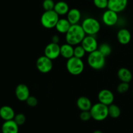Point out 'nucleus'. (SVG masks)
Here are the masks:
<instances>
[{
    "instance_id": "nucleus-1",
    "label": "nucleus",
    "mask_w": 133,
    "mask_h": 133,
    "mask_svg": "<svg viewBox=\"0 0 133 133\" xmlns=\"http://www.w3.org/2000/svg\"><path fill=\"white\" fill-rule=\"evenodd\" d=\"M86 35L81 25L79 23L71 25L68 32L65 34V40L66 43L75 46L81 44Z\"/></svg>"
},
{
    "instance_id": "nucleus-22",
    "label": "nucleus",
    "mask_w": 133,
    "mask_h": 133,
    "mask_svg": "<svg viewBox=\"0 0 133 133\" xmlns=\"http://www.w3.org/2000/svg\"><path fill=\"white\" fill-rule=\"evenodd\" d=\"M70 7L68 4L64 1H59L55 5L53 10L58 14V16H64L68 14L70 10Z\"/></svg>"
},
{
    "instance_id": "nucleus-16",
    "label": "nucleus",
    "mask_w": 133,
    "mask_h": 133,
    "mask_svg": "<svg viewBox=\"0 0 133 133\" xmlns=\"http://www.w3.org/2000/svg\"><path fill=\"white\" fill-rule=\"evenodd\" d=\"M15 115L14 109L10 106L5 105L0 108V117L5 121L13 120Z\"/></svg>"
},
{
    "instance_id": "nucleus-26",
    "label": "nucleus",
    "mask_w": 133,
    "mask_h": 133,
    "mask_svg": "<svg viewBox=\"0 0 133 133\" xmlns=\"http://www.w3.org/2000/svg\"><path fill=\"white\" fill-rule=\"evenodd\" d=\"M129 83L121 82V83H119L117 86V91L120 94L126 93L129 89Z\"/></svg>"
},
{
    "instance_id": "nucleus-3",
    "label": "nucleus",
    "mask_w": 133,
    "mask_h": 133,
    "mask_svg": "<svg viewBox=\"0 0 133 133\" xmlns=\"http://www.w3.org/2000/svg\"><path fill=\"white\" fill-rule=\"evenodd\" d=\"M81 25L87 35L95 36L101 29L100 22L98 20L93 17H87L84 18Z\"/></svg>"
},
{
    "instance_id": "nucleus-32",
    "label": "nucleus",
    "mask_w": 133,
    "mask_h": 133,
    "mask_svg": "<svg viewBox=\"0 0 133 133\" xmlns=\"http://www.w3.org/2000/svg\"><path fill=\"white\" fill-rule=\"evenodd\" d=\"M60 41V37L58 35H54L51 37V43H57L58 44Z\"/></svg>"
},
{
    "instance_id": "nucleus-28",
    "label": "nucleus",
    "mask_w": 133,
    "mask_h": 133,
    "mask_svg": "<svg viewBox=\"0 0 133 133\" xmlns=\"http://www.w3.org/2000/svg\"><path fill=\"white\" fill-rule=\"evenodd\" d=\"M55 3L53 0H44L42 3L43 9L45 11L52 10L54 9Z\"/></svg>"
},
{
    "instance_id": "nucleus-14",
    "label": "nucleus",
    "mask_w": 133,
    "mask_h": 133,
    "mask_svg": "<svg viewBox=\"0 0 133 133\" xmlns=\"http://www.w3.org/2000/svg\"><path fill=\"white\" fill-rule=\"evenodd\" d=\"M131 33L129 30L126 28H122L117 33V39L122 45L128 44L131 40Z\"/></svg>"
},
{
    "instance_id": "nucleus-34",
    "label": "nucleus",
    "mask_w": 133,
    "mask_h": 133,
    "mask_svg": "<svg viewBox=\"0 0 133 133\" xmlns=\"http://www.w3.org/2000/svg\"><path fill=\"white\" fill-rule=\"evenodd\" d=\"M132 95H133V91H132Z\"/></svg>"
},
{
    "instance_id": "nucleus-21",
    "label": "nucleus",
    "mask_w": 133,
    "mask_h": 133,
    "mask_svg": "<svg viewBox=\"0 0 133 133\" xmlns=\"http://www.w3.org/2000/svg\"><path fill=\"white\" fill-rule=\"evenodd\" d=\"M74 46L64 43L61 46V56L66 59H69L71 57H74Z\"/></svg>"
},
{
    "instance_id": "nucleus-25",
    "label": "nucleus",
    "mask_w": 133,
    "mask_h": 133,
    "mask_svg": "<svg viewBox=\"0 0 133 133\" xmlns=\"http://www.w3.org/2000/svg\"><path fill=\"white\" fill-rule=\"evenodd\" d=\"M87 53L86 51L81 45L79 44L74 47V56L79 59H83Z\"/></svg>"
},
{
    "instance_id": "nucleus-29",
    "label": "nucleus",
    "mask_w": 133,
    "mask_h": 133,
    "mask_svg": "<svg viewBox=\"0 0 133 133\" xmlns=\"http://www.w3.org/2000/svg\"><path fill=\"white\" fill-rule=\"evenodd\" d=\"M14 121L18 124L19 126L23 125L26 121V116L24 113H19L15 115L14 118Z\"/></svg>"
},
{
    "instance_id": "nucleus-24",
    "label": "nucleus",
    "mask_w": 133,
    "mask_h": 133,
    "mask_svg": "<svg viewBox=\"0 0 133 133\" xmlns=\"http://www.w3.org/2000/svg\"><path fill=\"white\" fill-rule=\"evenodd\" d=\"M98 50L105 57L110 56V53H112V48L110 44H109L108 43H102L101 44H100L98 47Z\"/></svg>"
},
{
    "instance_id": "nucleus-9",
    "label": "nucleus",
    "mask_w": 133,
    "mask_h": 133,
    "mask_svg": "<svg viewBox=\"0 0 133 133\" xmlns=\"http://www.w3.org/2000/svg\"><path fill=\"white\" fill-rule=\"evenodd\" d=\"M101 19L105 26L112 27L118 23L119 20V16L118 13L110 9H107L103 13Z\"/></svg>"
},
{
    "instance_id": "nucleus-18",
    "label": "nucleus",
    "mask_w": 133,
    "mask_h": 133,
    "mask_svg": "<svg viewBox=\"0 0 133 133\" xmlns=\"http://www.w3.org/2000/svg\"><path fill=\"white\" fill-rule=\"evenodd\" d=\"M76 104L81 111H90L93 105L90 99L86 96H81L78 98Z\"/></svg>"
},
{
    "instance_id": "nucleus-23",
    "label": "nucleus",
    "mask_w": 133,
    "mask_h": 133,
    "mask_svg": "<svg viewBox=\"0 0 133 133\" xmlns=\"http://www.w3.org/2000/svg\"><path fill=\"white\" fill-rule=\"evenodd\" d=\"M109 116L113 119H117L122 113L120 108L115 104H112L109 106Z\"/></svg>"
},
{
    "instance_id": "nucleus-10",
    "label": "nucleus",
    "mask_w": 133,
    "mask_h": 133,
    "mask_svg": "<svg viewBox=\"0 0 133 133\" xmlns=\"http://www.w3.org/2000/svg\"><path fill=\"white\" fill-rule=\"evenodd\" d=\"M44 56L51 60L57 59L61 56V46L57 43H49L44 48Z\"/></svg>"
},
{
    "instance_id": "nucleus-5",
    "label": "nucleus",
    "mask_w": 133,
    "mask_h": 133,
    "mask_svg": "<svg viewBox=\"0 0 133 133\" xmlns=\"http://www.w3.org/2000/svg\"><path fill=\"white\" fill-rule=\"evenodd\" d=\"M66 69L71 75H80L84 71V63L82 59L77 58L74 56L69 59H67Z\"/></svg>"
},
{
    "instance_id": "nucleus-20",
    "label": "nucleus",
    "mask_w": 133,
    "mask_h": 133,
    "mask_svg": "<svg viewBox=\"0 0 133 133\" xmlns=\"http://www.w3.org/2000/svg\"><path fill=\"white\" fill-rule=\"evenodd\" d=\"M71 26V23L68 20L67 18H62L58 20L55 26V29L57 32L59 33L66 34L70 28Z\"/></svg>"
},
{
    "instance_id": "nucleus-4",
    "label": "nucleus",
    "mask_w": 133,
    "mask_h": 133,
    "mask_svg": "<svg viewBox=\"0 0 133 133\" xmlns=\"http://www.w3.org/2000/svg\"><path fill=\"white\" fill-rule=\"evenodd\" d=\"M92 119L97 121H102L109 117V107L100 102L95 103L90 110Z\"/></svg>"
},
{
    "instance_id": "nucleus-19",
    "label": "nucleus",
    "mask_w": 133,
    "mask_h": 133,
    "mask_svg": "<svg viewBox=\"0 0 133 133\" xmlns=\"http://www.w3.org/2000/svg\"><path fill=\"white\" fill-rule=\"evenodd\" d=\"M117 76L122 82L129 83L132 80V74L131 70L125 67H122L117 72Z\"/></svg>"
},
{
    "instance_id": "nucleus-30",
    "label": "nucleus",
    "mask_w": 133,
    "mask_h": 133,
    "mask_svg": "<svg viewBox=\"0 0 133 133\" xmlns=\"http://www.w3.org/2000/svg\"><path fill=\"white\" fill-rule=\"evenodd\" d=\"M25 102L27 105L30 107H35L36 106H37L38 103L37 98L32 95H30L29 97L27 99Z\"/></svg>"
},
{
    "instance_id": "nucleus-2",
    "label": "nucleus",
    "mask_w": 133,
    "mask_h": 133,
    "mask_svg": "<svg viewBox=\"0 0 133 133\" xmlns=\"http://www.w3.org/2000/svg\"><path fill=\"white\" fill-rule=\"evenodd\" d=\"M87 62L91 69L99 70L105 67L106 63V57L98 50H97L92 53H88Z\"/></svg>"
},
{
    "instance_id": "nucleus-27",
    "label": "nucleus",
    "mask_w": 133,
    "mask_h": 133,
    "mask_svg": "<svg viewBox=\"0 0 133 133\" xmlns=\"http://www.w3.org/2000/svg\"><path fill=\"white\" fill-rule=\"evenodd\" d=\"M94 5L99 9H105L108 8L109 0H93Z\"/></svg>"
},
{
    "instance_id": "nucleus-7",
    "label": "nucleus",
    "mask_w": 133,
    "mask_h": 133,
    "mask_svg": "<svg viewBox=\"0 0 133 133\" xmlns=\"http://www.w3.org/2000/svg\"><path fill=\"white\" fill-rule=\"evenodd\" d=\"M36 66L38 70L43 74H47L53 69V60L50 59L45 56H41L36 61Z\"/></svg>"
},
{
    "instance_id": "nucleus-12",
    "label": "nucleus",
    "mask_w": 133,
    "mask_h": 133,
    "mask_svg": "<svg viewBox=\"0 0 133 133\" xmlns=\"http://www.w3.org/2000/svg\"><path fill=\"white\" fill-rule=\"evenodd\" d=\"M15 95L19 101H26L30 96L29 88L24 83H19L15 89Z\"/></svg>"
},
{
    "instance_id": "nucleus-13",
    "label": "nucleus",
    "mask_w": 133,
    "mask_h": 133,
    "mask_svg": "<svg viewBox=\"0 0 133 133\" xmlns=\"http://www.w3.org/2000/svg\"><path fill=\"white\" fill-rule=\"evenodd\" d=\"M128 5V0H109L108 9L119 13L125 10Z\"/></svg>"
},
{
    "instance_id": "nucleus-31",
    "label": "nucleus",
    "mask_w": 133,
    "mask_h": 133,
    "mask_svg": "<svg viewBox=\"0 0 133 133\" xmlns=\"http://www.w3.org/2000/svg\"><path fill=\"white\" fill-rule=\"evenodd\" d=\"M79 117L83 121H88L92 119V116L90 111H81Z\"/></svg>"
},
{
    "instance_id": "nucleus-8",
    "label": "nucleus",
    "mask_w": 133,
    "mask_h": 133,
    "mask_svg": "<svg viewBox=\"0 0 133 133\" xmlns=\"http://www.w3.org/2000/svg\"><path fill=\"white\" fill-rule=\"evenodd\" d=\"M81 45L83 47L86 52L88 53H92L98 50V42L96 37L93 35H86Z\"/></svg>"
},
{
    "instance_id": "nucleus-17",
    "label": "nucleus",
    "mask_w": 133,
    "mask_h": 133,
    "mask_svg": "<svg viewBox=\"0 0 133 133\" xmlns=\"http://www.w3.org/2000/svg\"><path fill=\"white\" fill-rule=\"evenodd\" d=\"M67 19L70 22L71 25L79 24V22L81 20V13L79 9L76 8L70 9L68 13Z\"/></svg>"
},
{
    "instance_id": "nucleus-6",
    "label": "nucleus",
    "mask_w": 133,
    "mask_h": 133,
    "mask_svg": "<svg viewBox=\"0 0 133 133\" xmlns=\"http://www.w3.org/2000/svg\"><path fill=\"white\" fill-rule=\"evenodd\" d=\"M58 14L54 10L44 11L40 18L42 26L46 29H52L55 27L58 20Z\"/></svg>"
},
{
    "instance_id": "nucleus-15",
    "label": "nucleus",
    "mask_w": 133,
    "mask_h": 133,
    "mask_svg": "<svg viewBox=\"0 0 133 133\" xmlns=\"http://www.w3.org/2000/svg\"><path fill=\"white\" fill-rule=\"evenodd\" d=\"M2 133H18L19 125L13 120L5 121L1 126Z\"/></svg>"
},
{
    "instance_id": "nucleus-33",
    "label": "nucleus",
    "mask_w": 133,
    "mask_h": 133,
    "mask_svg": "<svg viewBox=\"0 0 133 133\" xmlns=\"http://www.w3.org/2000/svg\"><path fill=\"white\" fill-rule=\"evenodd\" d=\"M93 133H103L101 130H95L94 132H93Z\"/></svg>"
},
{
    "instance_id": "nucleus-11",
    "label": "nucleus",
    "mask_w": 133,
    "mask_h": 133,
    "mask_svg": "<svg viewBox=\"0 0 133 133\" xmlns=\"http://www.w3.org/2000/svg\"><path fill=\"white\" fill-rule=\"evenodd\" d=\"M97 99H98L99 102L102 103L109 106L110 104L114 103L115 96L112 91L107 89H103L98 93Z\"/></svg>"
}]
</instances>
